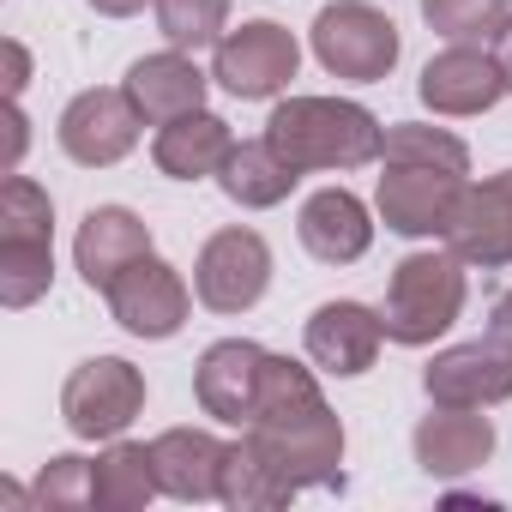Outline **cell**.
Listing matches in <instances>:
<instances>
[{
  "instance_id": "f1b7e54d",
  "label": "cell",
  "mask_w": 512,
  "mask_h": 512,
  "mask_svg": "<svg viewBox=\"0 0 512 512\" xmlns=\"http://www.w3.org/2000/svg\"><path fill=\"white\" fill-rule=\"evenodd\" d=\"M422 19L446 43H482V37H500L506 0H422Z\"/></svg>"
},
{
  "instance_id": "ba28073f",
  "label": "cell",
  "mask_w": 512,
  "mask_h": 512,
  "mask_svg": "<svg viewBox=\"0 0 512 512\" xmlns=\"http://www.w3.org/2000/svg\"><path fill=\"white\" fill-rule=\"evenodd\" d=\"M458 193H464V175H452V169L386 163L374 205H380V217H386L392 235H410V241H416V235H446Z\"/></svg>"
},
{
  "instance_id": "52a82bcc",
  "label": "cell",
  "mask_w": 512,
  "mask_h": 512,
  "mask_svg": "<svg viewBox=\"0 0 512 512\" xmlns=\"http://www.w3.org/2000/svg\"><path fill=\"white\" fill-rule=\"evenodd\" d=\"M296 67H302L296 37L284 25H272V19H253V25H241V31H229L217 43L211 79L229 97H241V103H266V97H278L296 79Z\"/></svg>"
},
{
  "instance_id": "5b68a950",
  "label": "cell",
  "mask_w": 512,
  "mask_h": 512,
  "mask_svg": "<svg viewBox=\"0 0 512 512\" xmlns=\"http://www.w3.org/2000/svg\"><path fill=\"white\" fill-rule=\"evenodd\" d=\"M193 290L211 314H247L272 290V247L260 229H217L199 260H193Z\"/></svg>"
},
{
  "instance_id": "9c48e42d",
  "label": "cell",
  "mask_w": 512,
  "mask_h": 512,
  "mask_svg": "<svg viewBox=\"0 0 512 512\" xmlns=\"http://www.w3.org/2000/svg\"><path fill=\"white\" fill-rule=\"evenodd\" d=\"M428 398L446 410H488L512 398V350L500 338H476V344H452L428 362L422 374Z\"/></svg>"
},
{
  "instance_id": "836d02e7",
  "label": "cell",
  "mask_w": 512,
  "mask_h": 512,
  "mask_svg": "<svg viewBox=\"0 0 512 512\" xmlns=\"http://www.w3.org/2000/svg\"><path fill=\"white\" fill-rule=\"evenodd\" d=\"M494 67H500V79H506V91H512V19H506L500 37H494Z\"/></svg>"
},
{
  "instance_id": "4316f807",
  "label": "cell",
  "mask_w": 512,
  "mask_h": 512,
  "mask_svg": "<svg viewBox=\"0 0 512 512\" xmlns=\"http://www.w3.org/2000/svg\"><path fill=\"white\" fill-rule=\"evenodd\" d=\"M380 157H386V163H428V169H452V175H464V169H470L464 139H452L446 127H422V121H398V127H386Z\"/></svg>"
},
{
  "instance_id": "e0dca14e",
  "label": "cell",
  "mask_w": 512,
  "mask_h": 512,
  "mask_svg": "<svg viewBox=\"0 0 512 512\" xmlns=\"http://www.w3.org/2000/svg\"><path fill=\"white\" fill-rule=\"evenodd\" d=\"M494 458V422L482 410H446L434 404V416L416 422V464L440 482L470 476Z\"/></svg>"
},
{
  "instance_id": "8992f818",
  "label": "cell",
  "mask_w": 512,
  "mask_h": 512,
  "mask_svg": "<svg viewBox=\"0 0 512 512\" xmlns=\"http://www.w3.org/2000/svg\"><path fill=\"white\" fill-rule=\"evenodd\" d=\"M241 440L260 452L296 494L302 488H344V422L332 410L308 416V422H284V428L253 422Z\"/></svg>"
},
{
  "instance_id": "d590c367",
  "label": "cell",
  "mask_w": 512,
  "mask_h": 512,
  "mask_svg": "<svg viewBox=\"0 0 512 512\" xmlns=\"http://www.w3.org/2000/svg\"><path fill=\"white\" fill-rule=\"evenodd\" d=\"M500 181H506V193H512V169H506V175H500Z\"/></svg>"
},
{
  "instance_id": "484cf974",
  "label": "cell",
  "mask_w": 512,
  "mask_h": 512,
  "mask_svg": "<svg viewBox=\"0 0 512 512\" xmlns=\"http://www.w3.org/2000/svg\"><path fill=\"white\" fill-rule=\"evenodd\" d=\"M169 49H217L229 37V0H151Z\"/></svg>"
},
{
  "instance_id": "7402d4cb",
  "label": "cell",
  "mask_w": 512,
  "mask_h": 512,
  "mask_svg": "<svg viewBox=\"0 0 512 512\" xmlns=\"http://www.w3.org/2000/svg\"><path fill=\"white\" fill-rule=\"evenodd\" d=\"M229 151H235L229 121H217V115H205V109H193V115L169 121V127L157 133V145H151L157 169H163V175H175V181H205V175H217Z\"/></svg>"
},
{
  "instance_id": "d6a6232c",
  "label": "cell",
  "mask_w": 512,
  "mask_h": 512,
  "mask_svg": "<svg viewBox=\"0 0 512 512\" xmlns=\"http://www.w3.org/2000/svg\"><path fill=\"white\" fill-rule=\"evenodd\" d=\"M488 338H500V344L512 350V290L494 302V314H488Z\"/></svg>"
},
{
  "instance_id": "cb8c5ba5",
  "label": "cell",
  "mask_w": 512,
  "mask_h": 512,
  "mask_svg": "<svg viewBox=\"0 0 512 512\" xmlns=\"http://www.w3.org/2000/svg\"><path fill=\"white\" fill-rule=\"evenodd\" d=\"M223 506H235V512H272V506H290L296 500V488L253 452L247 440H235L229 446V458H223V494H217Z\"/></svg>"
},
{
  "instance_id": "4fadbf2b",
  "label": "cell",
  "mask_w": 512,
  "mask_h": 512,
  "mask_svg": "<svg viewBox=\"0 0 512 512\" xmlns=\"http://www.w3.org/2000/svg\"><path fill=\"white\" fill-rule=\"evenodd\" d=\"M440 241H446V253H458L464 266H482V272L512 266V193H506V181L494 175L482 187H464Z\"/></svg>"
},
{
  "instance_id": "9a60e30c",
  "label": "cell",
  "mask_w": 512,
  "mask_h": 512,
  "mask_svg": "<svg viewBox=\"0 0 512 512\" xmlns=\"http://www.w3.org/2000/svg\"><path fill=\"white\" fill-rule=\"evenodd\" d=\"M416 97L434 109V115H482L506 97V79L494 67V55L470 49V43H452L446 55H434L416 79Z\"/></svg>"
},
{
  "instance_id": "d4e9b609",
  "label": "cell",
  "mask_w": 512,
  "mask_h": 512,
  "mask_svg": "<svg viewBox=\"0 0 512 512\" xmlns=\"http://www.w3.org/2000/svg\"><path fill=\"white\" fill-rule=\"evenodd\" d=\"M55 284V241H0V302L31 308Z\"/></svg>"
},
{
  "instance_id": "44dd1931",
  "label": "cell",
  "mask_w": 512,
  "mask_h": 512,
  "mask_svg": "<svg viewBox=\"0 0 512 512\" xmlns=\"http://www.w3.org/2000/svg\"><path fill=\"white\" fill-rule=\"evenodd\" d=\"M296 181H302V169H296V163H284V157L272 151V139H241V145L223 157V169H217V187H223L241 211L284 205Z\"/></svg>"
},
{
  "instance_id": "5bb4252c",
  "label": "cell",
  "mask_w": 512,
  "mask_h": 512,
  "mask_svg": "<svg viewBox=\"0 0 512 512\" xmlns=\"http://www.w3.org/2000/svg\"><path fill=\"white\" fill-rule=\"evenodd\" d=\"M145 253H151V223L139 211H127V205H97L79 223V241H73V260H79V272H85V284L97 296H109L115 278L127 266H139Z\"/></svg>"
},
{
  "instance_id": "277c9868",
  "label": "cell",
  "mask_w": 512,
  "mask_h": 512,
  "mask_svg": "<svg viewBox=\"0 0 512 512\" xmlns=\"http://www.w3.org/2000/svg\"><path fill=\"white\" fill-rule=\"evenodd\" d=\"M145 410V374L121 356H91L61 386V416L79 440H121Z\"/></svg>"
},
{
  "instance_id": "8fae6325",
  "label": "cell",
  "mask_w": 512,
  "mask_h": 512,
  "mask_svg": "<svg viewBox=\"0 0 512 512\" xmlns=\"http://www.w3.org/2000/svg\"><path fill=\"white\" fill-rule=\"evenodd\" d=\"M109 314L133 338H175L187 326V284L175 266H163L157 253H145L139 266H127L109 290Z\"/></svg>"
},
{
  "instance_id": "1f68e13d",
  "label": "cell",
  "mask_w": 512,
  "mask_h": 512,
  "mask_svg": "<svg viewBox=\"0 0 512 512\" xmlns=\"http://www.w3.org/2000/svg\"><path fill=\"white\" fill-rule=\"evenodd\" d=\"M0 55H7V103H19L31 85V55H25V43H7Z\"/></svg>"
},
{
  "instance_id": "e575fe53",
  "label": "cell",
  "mask_w": 512,
  "mask_h": 512,
  "mask_svg": "<svg viewBox=\"0 0 512 512\" xmlns=\"http://www.w3.org/2000/svg\"><path fill=\"white\" fill-rule=\"evenodd\" d=\"M91 7H97L103 19H133V13L145 7V0H91Z\"/></svg>"
},
{
  "instance_id": "d6986e66",
  "label": "cell",
  "mask_w": 512,
  "mask_h": 512,
  "mask_svg": "<svg viewBox=\"0 0 512 512\" xmlns=\"http://www.w3.org/2000/svg\"><path fill=\"white\" fill-rule=\"evenodd\" d=\"M302 247L314 253L320 266H356L368 241H374V223H368V205L344 187H326L302 205Z\"/></svg>"
},
{
  "instance_id": "ffe728a7",
  "label": "cell",
  "mask_w": 512,
  "mask_h": 512,
  "mask_svg": "<svg viewBox=\"0 0 512 512\" xmlns=\"http://www.w3.org/2000/svg\"><path fill=\"white\" fill-rule=\"evenodd\" d=\"M151 458H157V482L163 494L175 500H217L223 494V458L229 446L205 428H169L151 440Z\"/></svg>"
},
{
  "instance_id": "6da1fadb",
  "label": "cell",
  "mask_w": 512,
  "mask_h": 512,
  "mask_svg": "<svg viewBox=\"0 0 512 512\" xmlns=\"http://www.w3.org/2000/svg\"><path fill=\"white\" fill-rule=\"evenodd\" d=\"M266 139L284 163L308 169H362L380 157L386 127L362 109V103H338V97H290L272 109Z\"/></svg>"
},
{
  "instance_id": "f546056e",
  "label": "cell",
  "mask_w": 512,
  "mask_h": 512,
  "mask_svg": "<svg viewBox=\"0 0 512 512\" xmlns=\"http://www.w3.org/2000/svg\"><path fill=\"white\" fill-rule=\"evenodd\" d=\"M37 506H97L91 500V458H49L37 470V488H31Z\"/></svg>"
},
{
  "instance_id": "2e32d148",
  "label": "cell",
  "mask_w": 512,
  "mask_h": 512,
  "mask_svg": "<svg viewBox=\"0 0 512 512\" xmlns=\"http://www.w3.org/2000/svg\"><path fill=\"white\" fill-rule=\"evenodd\" d=\"M380 338H386V326H380V314L362 308V302H326V308H314V320H308V356H314V368H326V374H338V380L368 374L374 356H380Z\"/></svg>"
},
{
  "instance_id": "603a6c76",
  "label": "cell",
  "mask_w": 512,
  "mask_h": 512,
  "mask_svg": "<svg viewBox=\"0 0 512 512\" xmlns=\"http://www.w3.org/2000/svg\"><path fill=\"white\" fill-rule=\"evenodd\" d=\"M151 494H163L157 482V458L151 446H133V440H115L97 464H91V500L103 512H139Z\"/></svg>"
},
{
  "instance_id": "ac0fdd59",
  "label": "cell",
  "mask_w": 512,
  "mask_h": 512,
  "mask_svg": "<svg viewBox=\"0 0 512 512\" xmlns=\"http://www.w3.org/2000/svg\"><path fill=\"white\" fill-rule=\"evenodd\" d=\"M205 85H211V79L187 61V49H169V55H145V61H133L121 91L133 97V109H139L151 127H169V121L205 109Z\"/></svg>"
},
{
  "instance_id": "3957f363",
  "label": "cell",
  "mask_w": 512,
  "mask_h": 512,
  "mask_svg": "<svg viewBox=\"0 0 512 512\" xmlns=\"http://www.w3.org/2000/svg\"><path fill=\"white\" fill-rule=\"evenodd\" d=\"M398 25L368 7V0H338L314 19V55L332 79H350V85H380L392 67H398Z\"/></svg>"
},
{
  "instance_id": "7a4b0ae2",
  "label": "cell",
  "mask_w": 512,
  "mask_h": 512,
  "mask_svg": "<svg viewBox=\"0 0 512 512\" xmlns=\"http://www.w3.org/2000/svg\"><path fill=\"white\" fill-rule=\"evenodd\" d=\"M458 314H464V260L458 253H404L386 284V308H380L386 338L422 350L440 332H452Z\"/></svg>"
},
{
  "instance_id": "7c38bea8",
  "label": "cell",
  "mask_w": 512,
  "mask_h": 512,
  "mask_svg": "<svg viewBox=\"0 0 512 512\" xmlns=\"http://www.w3.org/2000/svg\"><path fill=\"white\" fill-rule=\"evenodd\" d=\"M260 380H266V350L247 344V338H223V344H211L199 356L193 398H199L205 416L247 428L253 422V404H260Z\"/></svg>"
},
{
  "instance_id": "30bf717a",
  "label": "cell",
  "mask_w": 512,
  "mask_h": 512,
  "mask_svg": "<svg viewBox=\"0 0 512 512\" xmlns=\"http://www.w3.org/2000/svg\"><path fill=\"white\" fill-rule=\"evenodd\" d=\"M139 121L127 91H79L61 115V151L85 169H109L139 145Z\"/></svg>"
},
{
  "instance_id": "83f0119b",
  "label": "cell",
  "mask_w": 512,
  "mask_h": 512,
  "mask_svg": "<svg viewBox=\"0 0 512 512\" xmlns=\"http://www.w3.org/2000/svg\"><path fill=\"white\" fill-rule=\"evenodd\" d=\"M0 241H55V205L31 175H7L0 187Z\"/></svg>"
},
{
  "instance_id": "4dcf8cb0",
  "label": "cell",
  "mask_w": 512,
  "mask_h": 512,
  "mask_svg": "<svg viewBox=\"0 0 512 512\" xmlns=\"http://www.w3.org/2000/svg\"><path fill=\"white\" fill-rule=\"evenodd\" d=\"M25 145H31V121H25V109L19 103H7V175H19V157H25Z\"/></svg>"
}]
</instances>
